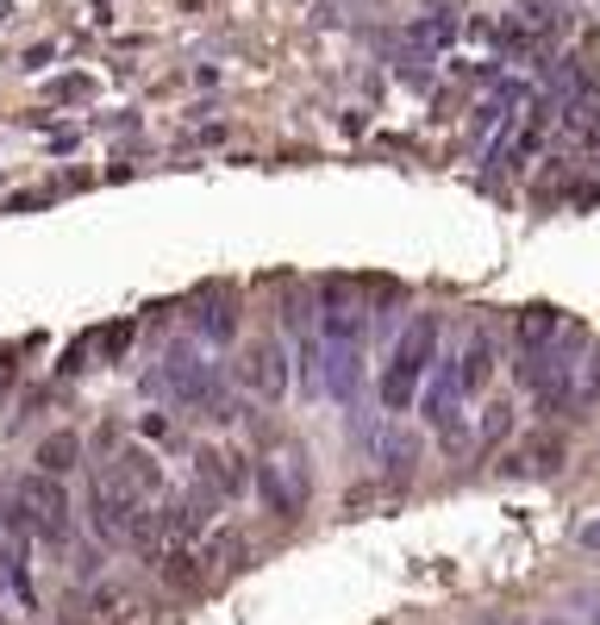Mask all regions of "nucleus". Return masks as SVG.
Instances as JSON below:
<instances>
[{
	"mask_svg": "<svg viewBox=\"0 0 600 625\" xmlns=\"http://www.w3.org/2000/svg\"><path fill=\"white\" fill-rule=\"evenodd\" d=\"M432 350H438V320L420 313V320L400 332L395 357H388V375H382V407H388V413H407V407H413L420 375L432 370Z\"/></svg>",
	"mask_w": 600,
	"mask_h": 625,
	"instance_id": "nucleus-1",
	"label": "nucleus"
},
{
	"mask_svg": "<svg viewBox=\"0 0 600 625\" xmlns=\"http://www.w3.org/2000/svg\"><path fill=\"white\" fill-rule=\"evenodd\" d=\"M20 507L32 513V532L50 538V545H63L70 538V495H63V475H25L20 482Z\"/></svg>",
	"mask_w": 600,
	"mask_h": 625,
	"instance_id": "nucleus-2",
	"label": "nucleus"
},
{
	"mask_svg": "<svg viewBox=\"0 0 600 625\" xmlns=\"http://www.w3.org/2000/svg\"><path fill=\"white\" fill-rule=\"evenodd\" d=\"M250 482H257V495H263V507H270L275 520H295L300 507H307V475H300L295 457L257 463V470H250Z\"/></svg>",
	"mask_w": 600,
	"mask_h": 625,
	"instance_id": "nucleus-3",
	"label": "nucleus"
},
{
	"mask_svg": "<svg viewBox=\"0 0 600 625\" xmlns=\"http://www.w3.org/2000/svg\"><path fill=\"white\" fill-rule=\"evenodd\" d=\"M245 388L257 400H282L288 395V350L275 345V338H257L245 357Z\"/></svg>",
	"mask_w": 600,
	"mask_h": 625,
	"instance_id": "nucleus-4",
	"label": "nucleus"
},
{
	"mask_svg": "<svg viewBox=\"0 0 600 625\" xmlns=\"http://www.w3.org/2000/svg\"><path fill=\"white\" fill-rule=\"evenodd\" d=\"M250 457H238V450H200V463H195V482L200 488H213L220 500H232V495H245L250 488Z\"/></svg>",
	"mask_w": 600,
	"mask_h": 625,
	"instance_id": "nucleus-5",
	"label": "nucleus"
},
{
	"mask_svg": "<svg viewBox=\"0 0 600 625\" xmlns=\"http://www.w3.org/2000/svg\"><path fill=\"white\" fill-rule=\"evenodd\" d=\"M107 488H120L125 500H150L157 488H163V470H157V457L150 450H120L113 457V470L100 475Z\"/></svg>",
	"mask_w": 600,
	"mask_h": 625,
	"instance_id": "nucleus-6",
	"label": "nucleus"
},
{
	"mask_svg": "<svg viewBox=\"0 0 600 625\" xmlns=\"http://www.w3.org/2000/svg\"><path fill=\"white\" fill-rule=\"evenodd\" d=\"M88 507H95L88 520H95V538H100V545H125V525H132V507H138V500H125L120 488L95 482V500H88Z\"/></svg>",
	"mask_w": 600,
	"mask_h": 625,
	"instance_id": "nucleus-7",
	"label": "nucleus"
},
{
	"mask_svg": "<svg viewBox=\"0 0 600 625\" xmlns=\"http://www.w3.org/2000/svg\"><path fill=\"white\" fill-rule=\"evenodd\" d=\"M488 382H495V338L475 332L470 345H463V357H457V395H482Z\"/></svg>",
	"mask_w": 600,
	"mask_h": 625,
	"instance_id": "nucleus-8",
	"label": "nucleus"
},
{
	"mask_svg": "<svg viewBox=\"0 0 600 625\" xmlns=\"http://www.w3.org/2000/svg\"><path fill=\"white\" fill-rule=\"evenodd\" d=\"M563 307H525L520 320H513V338H520V350H550L557 338H563Z\"/></svg>",
	"mask_w": 600,
	"mask_h": 625,
	"instance_id": "nucleus-9",
	"label": "nucleus"
},
{
	"mask_svg": "<svg viewBox=\"0 0 600 625\" xmlns=\"http://www.w3.org/2000/svg\"><path fill=\"white\" fill-rule=\"evenodd\" d=\"M82 463V438L75 432H50L45 445H38V470L45 475H70Z\"/></svg>",
	"mask_w": 600,
	"mask_h": 625,
	"instance_id": "nucleus-10",
	"label": "nucleus"
},
{
	"mask_svg": "<svg viewBox=\"0 0 600 625\" xmlns=\"http://www.w3.org/2000/svg\"><path fill=\"white\" fill-rule=\"evenodd\" d=\"M200 332H207L213 345H232V338H238V307H232V295H207V307H200Z\"/></svg>",
	"mask_w": 600,
	"mask_h": 625,
	"instance_id": "nucleus-11",
	"label": "nucleus"
},
{
	"mask_svg": "<svg viewBox=\"0 0 600 625\" xmlns=\"http://www.w3.org/2000/svg\"><path fill=\"white\" fill-rule=\"evenodd\" d=\"M200 563H207V557H195V550H170V557H163V582H170V588H200V582H207Z\"/></svg>",
	"mask_w": 600,
	"mask_h": 625,
	"instance_id": "nucleus-12",
	"label": "nucleus"
},
{
	"mask_svg": "<svg viewBox=\"0 0 600 625\" xmlns=\"http://www.w3.org/2000/svg\"><path fill=\"white\" fill-rule=\"evenodd\" d=\"M325 338L332 345H357L363 338V307L350 300V307H325Z\"/></svg>",
	"mask_w": 600,
	"mask_h": 625,
	"instance_id": "nucleus-13",
	"label": "nucleus"
},
{
	"mask_svg": "<svg viewBox=\"0 0 600 625\" xmlns=\"http://www.w3.org/2000/svg\"><path fill=\"white\" fill-rule=\"evenodd\" d=\"M507 470H563V445H557V438H538V445L525 450V457H513Z\"/></svg>",
	"mask_w": 600,
	"mask_h": 625,
	"instance_id": "nucleus-14",
	"label": "nucleus"
},
{
	"mask_svg": "<svg viewBox=\"0 0 600 625\" xmlns=\"http://www.w3.org/2000/svg\"><path fill=\"white\" fill-rule=\"evenodd\" d=\"M132 338H138V325H132V320L107 325V332H100V357H107V363H120L125 350H132Z\"/></svg>",
	"mask_w": 600,
	"mask_h": 625,
	"instance_id": "nucleus-15",
	"label": "nucleus"
},
{
	"mask_svg": "<svg viewBox=\"0 0 600 625\" xmlns=\"http://www.w3.org/2000/svg\"><path fill=\"white\" fill-rule=\"evenodd\" d=\"M238 532H220V538H213V545L200 550V557H207V563H213V570H232V563H238Z\"/></svg>",
	"mask_w": 600,
	"mask_h": 625,
	"instance_id": "nucleus-16",
	"label": "nucleus"
},
{
	"mask_svg": "<svg viewBox=\"0 0 600 625\" xmlns=\"http://www.w3.org/2000/svg\"><path fill=\"white\" fill-rule=\"evenodd\" d=\"M507 432H513V407H507V400H495V407L482 413V438H507Z\"/></svg>",
	"mask_w": 600,
	"mask_h": 625,
	"instance_id": "nucleus-17",
	"label": "nucleus"
},
{
	"mask_svg": "<svg viewBox=\"0 0 600 625\" xmlns=\"http://www.w3.org/2000/svg\"><path fill=\"white\" fill-rule=\"evenodd\" d=\"M88 95V82H82V75H70V82H57V100H82Z\"/></svg>",
	"mask_w": 600,
	"mask_h": 625,
	"instance_id": "nucleus-18",
	"label": "nucleus"
},
{
	"mask_svg": "<svg viewBox=\"0 0 600 625\" xmlns=\"http://www.w3.org/2000/svg\"><path fill=\"white\" fill-rule=\"evenodd\" d=\"M145 438H170V420H163V413H145Z\"/></svg>",
	"mask_w": 600,
	"mask_h": 625,
	"instance_id": "nucleus-19",
	"label": "nucleus"
},
{
	"mask_svg": "<svg viewBox=\"0 0 600 625\" xmlns=\"http://www.w3.org/2000/svg\"><path fill=\"white\" fill-rule=\"evenodd\" d=\"M582 545H595V550H600V525H588V532H582Z\"/></svg>",
	"mask_w": 600,
	"mask_h": 625,
	"instance_id": "nucleus-20",
	"label": "nucleus"
},
{
	"mask_svg": "<svg viewBox=\"0 0 600 625\" xmlns=\"http://www.w3.org/2000/svg\"><path fill=\"white\" fill-rule=\"evenodd\" d=\"M0 625H7V620H0Z\"/></svg>",
	"mask_w": 600,
	"mask_h": 625,
	"instance_id": "nucleus-21",
	"label": "nucleus"
}]
</instances>
